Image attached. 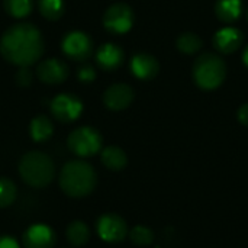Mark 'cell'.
Returning a JSON list of instances; mask_svg holds the SVG:
<instances>
[{"mask_svg":"<svg viewBox=\"0 0 248 248\" xmlns=\"http://www.w3.org/2000/svg\"><path fill=\"white\" fill-rule=\"evenodd\" d=\"M68 148L78 157H90L100 151L102 135L90 126H81L74 129L68 137Z\"/></svg>","mask_w":248,"mask_h":248,"instance_id":"5","label":"cell"},{"mask_svg":"<svg viewBox=\"0 0 248 248\" xmlns=\"http://www.w3.org/2000/svg\"><path fill=\"white\" fill-rule=\"evenodd\" d=\"M41 15L48 20H57L62 16L65 6L64 0H36Z\"/></svg>","mask_w":248,"mask_h":248,"instance_id":"20","label":"cell"},{"mask_svg":"<svg viewBox=\"0 0 248 248\" xmlns=\"http://www.w3.org/2000/svg\"><path fill=\"white\" fill-rule=\"evenodd\" d=\"M244 41V35L237 28H224L219 29L214 36L215 48L222 54H232L235 52Z\"/></svg>","mask_w":248,"mask_h":248,"instance_id":"13","label":"cell"},{"mask_svg":"<svg viewBox=\"0 0 248 248\" xmlns=\"http://www.w3.org/2000/svg\"><path fill=\"white\" fill-rule=\"evenodd\" d=\"M89 238H90V231L84 222L74 221L67 227V240L73 246H76V247L84 246L89 241Z\"/></svg>","mask_w":248,"mask_h":248,"instance_id":"19","label":"cell"},{"mask_svg":"<svg viewBox=\"0 0 248 248\" xmlns=\"http://www.w3.org/2000/svg\"><path fill=\"white\" fill-rule=\"evenodd\" d=\"M237 118L244 126H248V103H244L240 106V109L237 112Z\"/></svg>","mask_w":248,"mask_h":248,"instance_id":"27","label":"cell"},{"mask_svg":"<svg viewBox=\"0 0 248 248\" xmlns=\"http://www.w3.org/2000/svg\"><path fill=\"white\" fill-rule=\"evenodd\" d=\"M97 234L103 241L119 243L128 235V225L119 215L105 214L97 221Z\"/></svg>","mask_w":248,"mask_h":248,"instance_id":"9","label":"cell"},{"mask_svg":"<svg viewBox=\"0 0 248 248\" xmlns=\"http://www.w3.org/2000/svg\"><path fill=\"white\" fill-rule=\"evenodd\" d=\"M36 76L42 83L46 84H60L68 77V67L64 61L57 58L44 60L38 68Z\"/></svg>","mask_w":248,"mask_h":248,"instance_id":"10","label":"cell"},{"mask_svg":"<svg viewBox=\"0 0 248 248\" xmlns=\"http://www.w3.org/2000/svg\"><path fill=\"white\" fill-rule=\"evenodd\" d=\"M247 19H248V10H247Z\"/></svg>","mask_w":248,"mask_h":248,"instance_id":"30","label":"cell"},{"mask_svg":"<svg viewBox=\"0 0 248 248\" xmlns=\"http://www.w3.org/2000/svg\"><path fill=\"white\" fill-rule=\"evenodd\" d=\"M100 160H102L103 166L112 171H119V170L125 169V166L128 164V157H126L125 151L116 145H109V147L103 148L102 154H100Z\"/></svg>","mask_w":248,"mask_h":248,"instance_id":"16","label":"cell"},{"mask_svg":"<svg viewBox=\"0 0 248 248\" xmlns=\"http://www.w3.org/2000/svg\"><path fill=\"white\" fill-rule=\"evenodd\" d=\"M131 70L135 77L141 80H151L160 71V64L154 55L141 52L132 57L131 60Z\"/></svg>","mask_w":248,"mask_h":248,"instance_id":"14","label":"cell"},{"mask_svg":"<svg viewBox=\"0 0 248 248\" xmlns=\"http://www.w3.org/2000/svg\"><path fill=\"white\" fill-rule=\"evenodd\" d=\"M6 12L13 17H25L33 9V0H3Z\"/></svg>","mask_w":248,"mask_h":248,"instance_id":"21","label":"cell"},{"mask_svg":"<svg viewBox=\"0 0 248 248\" xmlns=\"http://www.w3.org/2000/svg\"><path fill=\"white\" fill-rule=\"evenodd\" d=\"M77 77H78V80L83 81V83H90V81L94 80L96 73H94L93 67L84 65V67H80V68L77 70Z\"/></svg>","mask_w":248,"mask_h":248,"instance_id":"26","label":"cell"},{"mask_svg":"<svg viewBox=\"0 0 248 248\" xmlns=\"http://www.w3.org/2000/svg\"><path fill=\"white\" fill-rule=\"evenodd\" d=\"M202 39L193 32H185L177 38V48L183 54H195L202 48Z\"/></svg>","mask_w":248,"mask_h":248,"instance_id":"22","label":"cell"},{"mask_svg":"<svg viewBox=\"0 0 248 248\" xmlns=\"http://www.w3.org/2000/svg\"><path fill=\"white\" fill-rule=\"evenodd\" d=\"M243 60H244V64L248 67V45L246 46L244 52H243Z\"/></svg>","mask_w":248,"mask_h":248,"instance_id":"29","label":"cell"},{"mask_svg":"<svg viewBox=\"0 0 248 248\" xmlns=\"http://www.w3.org/2000/svg\"><path fill=\"white\" fill-rule=\"evenodd\" d=\"M97 182L93 167L81 160L67 163L60 173V186L71 198H83L93 192Z\"/></svg>","mask_w":248,"mask_h":248,"instance_id":"2","label":"cell"},{"mask_svg":"<svg viewBox=\"0 0 248 248\" xmlns=\"http://www.w3.org/2000/svg\"><path fill=\"white\" fill-rule=\"evenodd\" d=\"M134 100V90L125 83H116L106 89L103 93V102L110 110L126 109Z\"/></svg>","mask_w":248,"mask_h":248,"instance_id":"11","label":"cell"},{"mask_svg":"<svg viewBox=\"0 0 248 248\" xmlns=\"http://www.w3.org/2000/svg\"><path fill=\"white\" fill-rule=\"evenodd\" d=\"M55 244L54 231L48 225H31L23 234L25 248H52Z\"/></svg>","mask_w":248,"mask_h":248,"instance_id":"12","label":"cell"},{"mask_svg":"<svg viewBox=\"0 0 248 248\" xmlns=\"http://www.w3.org/2000/svg\"><path fill=\"white\" fill-rule=\"evenodd\" d=\"M96 61L106 71L116 70L124 62V51L115 44H103L96 52Z\"/></svg>","mask_w":248,"mask_h":248,"instance_id":"15","label":"cell"},{"mask_svg":"<svg viewBox=\"0 0 248 248\" xmlns=\"http://www.w3.org/2000/svg\"><path fill=\"white\" fill-rule=\"evenodd\" d=\"M134 23V12L125 3H115L103 15V25L112 33H126Z\"/></svg>","mask_w":248,"mask_h":248,"instance_id":"6","label":"cell"},{"mask_svg":"<svg viewBox=\"0 0 248 248\" xmlns=\"http://www.w3.org/2000/svg\"><path fill=\"white\" fill-rule=\"evenodd\" d=\"M20 177L32 187H45L54 180L55 167L49 155L41 151L25 154L19 163Z\"/></svg>","mask_w":248,"mask_h":248,"instance_id":"3","label":"cell"},{"mask_svg":"<svg viewBox=\"0 0 248 248\" xmlns=\"http://www.w3.org/2000/svg\"><path fill=\"white\" fill-rule=\"evenodd\" d=\"M62 51L67 57L81 61L93 54V42L87 33L74 31L67 33L62 39Z\"/></svg>","mask_w":248,"mask_h":248,"instance_id":"8","label":"cell"},{"mask_svg":"<svg viewBox=\"0 0 248 248\" xmlns=\"http://www.w3.org/2000/svg\"><path fill=\"white\" fill-rule=\"evenodd\" d=\"M33 73L28 67H20V70L16 73V83L22 87H28L32 83Z\"/></svg>","mask_w":248,"mask_h":248,"instance_id":"25","label":"cell"},{"mask_svg":"<svg viewBox=\"0 0 248 248\" xmlns=\"http://www.w3.org/2000/svg\"><path fill=\"white\" fill-rule=\"evenodd\" d=\"M129 238L137 246H150L154 241V232L145 225H137L129 231Z\"/></svg>","mask_w":248,"mask_h":248,"instance_id":"23","label":"cell"},{"mask_svg":"<svg viewBox=\"0 0 248 248\" xmlns=\"http://www.w3.org/2000/svg\"><path fill=\"white\" fill-rule=\"evenodd\" d=\"M192 73L196 84L201 89L214 90L219 87L225 80L227 65L219 55L214 52H203L196 58Z\"/></svg>","mask_w":248,"mask_h":248,"instance_id":"4","label":"cell"},{"mask_svg":"<svg viewBox=\"0 0 248 248\" xmlns=\"http://www.w3.org/2000/svg\"><path fill=\"white\" fill-rule=\"evenodd\" d=\"M81 112L83 103L74 94L62 93L54 97V100L51 102V113L55 116V119H58L62 124L76 121Z\"/></svg>","mask_w":248,"mask_h":248,"instance_id":"7","label":"cell"},{"mask_svg":"<svg viewBox=\"0 0 248 248\" xmlns=\"http://www.w3.org/2000/svg\"><path fill=\"white\" fill-rule=\"evenodd\" d=\"M52 132H54L52 122L45 115H39L35 119H32V122H31V137H32L33 141H36V142L46 141L52 135Z\"/></svg>","mask_w":248,"mask_h":248,"instance_id":"18","label":"cell"},{"mask_svg":"<svg viewBox=\"0 0 248 248\" xmlns=\"http://www.w3.org/2000/svg\"><path fill=\"white\" fill-rule=\"evenodd\" d=\"M16 186L9 179H0V208H6L15 202Z\"/></svg>","mask_w":248,"mask_h":248,"instance_id":"24","label":"cell"},{"mask_svg":"<svg viewBox=\"0 0 248 248\" xmlns=\"http://www.w3.org/2000/svg\"><path fill=\"white\" fill-rule=\"evenodd\" d=\"M0 52L9 62L19 67H29L44 52L42 35L32 23H16L3 33Z\"/></svg>","mask_w":248,"mask_h":248,"instance_id":"1","label":"cell"},{"mask_svg":"<svg viewBox=\"0 0 248 248\" xmlns=\"http://www.w3.org/2000/svg\"><path fill=\"white\" fill-rule=\"evenodd\" d=\"M241 0H217L215 3V15L221 22L232 23L241 15Z\"/></svg>","mask_w":248,"mask_h":248,"instance_id":"17","label":"cell"},{"mask_svg":"<svg viewBox=\"0 0 248 248\" xmlns=\"http://www.w3.org/2000/svg\"><path fill=\"white\" fill-rule=\"evenodd\" d=\"M0 248H20V247H19V244H17V241H16L15 238L4 235V237H0Z\"/></svg>","mask_w":248,"mask_h":248,"instance_id":"28","label":"cell"}]
</instances>
